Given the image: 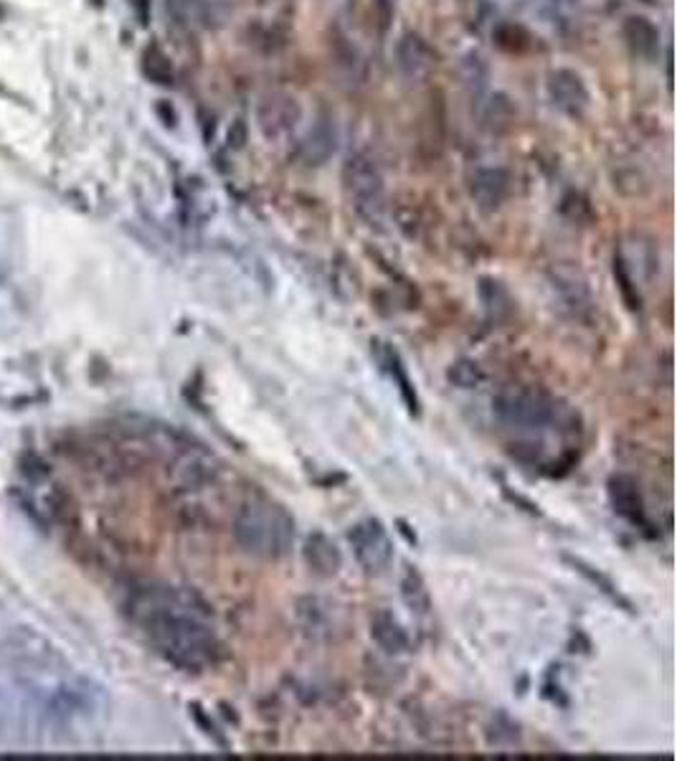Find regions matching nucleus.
Wrapping results in <instances>:
<instances>
[{
    "mask_svg": "<svg viewBox=\"0 0 677 761\" xmlns=\"http://www.w3.org/2000/svg\"><path fill=\"white\" fill-rule=\"evenodd\" d=\"M130 617L152 650L175 667L203 673L221 663L223 642L211 622V609L193 591L145 587L130 599Z\"/></svg>",
    "mask_w": 677,
    "mask_h": 761,
    "instance_id": "1",
    "label": "nucleus"
},
{
    "mask_svg": "<svg viewBox=\"0 0 677 761\" xmlns=\"http://www.w3.org/2000/svg\"><path fill=\"white\" fill-rule=\"evenodd\" d=\"M497 424L515 437V447L545 450V440H566L579 431V414L541 389H505L493 401Z\"/></svg>",
    "mask_w": 677,
    "mask_h": 761,
    "instance_id": "2",
    "label": "nucleus"
},
{
    "mask_svg": "<svg viewBox=\"0 0 677 761\" xmlns=\"http://www.w3.org/2000/svg\"><path fill=\"white\" fill-rule=\"evenodd\" d=\"M295 518L267 495H254L234 518L236 543L254 558L280 561L295 546Z\"/></svg>",
    "mask_w": 677,
    "mask_h": 761,
    "instance_id": "3",
    "label": "nucleus"
},
{
    "mask_svg": "<svg viewBox=\"0 0 677 761\" xmlns=\"http://www.w3.org/2000/svg\"><path fill=\"white\" fill-rule=\"evenodd\" d=\"M343 185L358 216L370 226H381L388 211V196L376 158L368 153H353L343 165Z\"/></svg>",
    "mask_w": 677,
    "mask_h": 761,
    "instance_id": "4",
    "label": "nucleus"
},
{
    "mask_svg": "<svg viewBox=\"0 0 677 761\" xmlns=\"http://www.w3.org/2000/svg\"><path fill=\"white\" fill-rule=\"evenodd\" d=\"M348 540L353 546L356 561L366 574H383L394 561V540L378 518L358 520L348 530Z\"/></svg>",
    "mask_w": 677,
    "mask_h": 761,
    "instance_id": "5",
    "label": "nucleus"
},
{
    "mask_svg": "<svg viewBox=\"0 0 677 761\" xmlns=\"http://www.w3.org/2000/svg\"><path fill=\"white\" fill-rule=\"evenodd\" d=\"M302 117V107L295 97L284 94V92H271L259 102L257 107V124L261 135L267 140L289 135Z\"/></svg>",
    "mask_w": 677,
    "mask_h": 761,
    "instance_id": "6",
    "label": "nucleus"
},
{
    "mask_svg": "<svg viewBox=\"0 0 677 761\" xmlns=\"http://www.w3.org/2000/svg\"><path fill=\"white\" fill-rule=\"evenodd\" d=\"M545 92L555 110H561L568 117H581L589 107L586 82L574 69H554L545 82Z\"/></svg>",
    "mask_w": 677,
    "mask_h": 761,
    "instance_id": "7",
    "label": "nucleus"
},
{
    "mask_svg": "<svg viewBox=\"0 0 677 761\" xmlns=\"http://www.w3.org/2000/svg\"><path fill=\"white\" fill-rule=\"evenodd\" d=\"M469 193L485 211L503 206L510 193V173L505 168H480L469 178Z\"/></svg>",
    "mask_w": 677,
    "mask_h": 761,
    "instance_id": "8",
    "label": "nucleus"
},
{
    "mask_svg": "<svg viewBox=\"0 0 677 761\" xmlns=\"http://www.w3.org/2000/svg\"><path fill=\"white\" fill-rule=\"evenodd\" d=\"M396 59H398V69L404 72V76H408V79H424L434 69L437 54L421 36L404 34L401 41L396 44Z\"/></svg>",
    "mask_w": 677,
    "mask_h": 761,
    "instance_id": "9",
    "label": "nucleus"
},
{
    "mask_svg": "<svg viewBox=\"0 0 677 761\" xmlns=\"http://www.w3.org/2000/svg\"><path fill=\"white\" fill-rule=\"evenodd\" d=\"M609 498H612L616 513L624 520H629L634 529H650V518H647V510H644V503H642V495L634 485V479L624 478V475H616V478L609 479Z\"/></svg>",
    "mask_w": 677,
    "mask_h": 761,
    "instance_id": "10",
    "label": "nucleus"
},
{
    "mask_svg": "<svg viewBox=\"0 0 677 761\" xmlns=\"http://www.w3.org/2000/svg\"><path fill=\"white\" fill-rule=\"evenodd\" d=\"M335 148H338L335 124L330 120H318L308 130V135L302 137V143L297 148V155L308 165H322V163H328V160L333 158Z\"/></svg>",
    "mask_w": 677,
    "mask_h": 761,
    "instance_id": "11",
    "label": "nucleus"
},
{
    "mask_svg": "<svg viewBox=\"0 0 677 761\" xmlns=\"http://www.w3.org/2000/svg\"><path fill=\"white\" fill-rule=\"evenodd\" d=\"M622 36H624L629 51L637 59H644V62L657 59V54H660V31H657V25L650 18L629 15L624 25H622Z\"/></svg>",
    "mask_w": 677,
    "mask_h": 761,
    "instance_id": "12",
    "label": "nucleus"
},
{
    "mask_svg": "<svg viewBox=\"0 0 677 761\" xmlns=\"http://www.w3.org/2000/svg\"><path fill=\"white\" fill-rule=\"evenodd\" d=\"M370 637L373 642L381 647L383 652L388 655H404V652L411 650V637L408 632L404 629V625L396 619L394 614L386 612H376L370 617Z\"/></svg>",
    "mask_w": 677,
    "mask_h": 761,
    "instance_id": "13",
    "label": "nucleus"
},
{
    "mask_svg": "<svg viewBox=\"0 0 677 761\" xmlns=\"http://www.w3.org/2000/svg\"><path fill=\"white\" fill-rule=\"evenodd\" d=\"M376 353H378V363L383 366V371H386V373L391 376V380L398 386V393H401L404 404L408 406V411H411V414H419V393L414 389V380L408 379V371L407 366H404L401 356H398V351L388 343H376Z\"/></svg>",
    "mask_w": 677,
    "mask_h": 761,
    "instance_id": "14",
    "label": "nucleus"
},
{
    "mask_svg": "<svg viewBox=\"0 0 677 761\" xmlns=\"http://www.w3.org/2000/svg\"><path fill=\"white\" fill-rule=\"evenodd\" d=\"M305 561L318 577H335L343 566V556L325 533H312L305 543Z\"/></svg>",
    "mask_w": 677,
    "mask_h": 761,
    "instance_id": "15",
    "label": "nucleus"
},
{
    "mask_svg": "<svg viewBox=\"0 0 677 761\" xmlns=\"http://www.w3.org/2000/svg\"><path fill=\"white\" fill-rule=\"evenodd\" d=\"M401 597H404V604L414 614H424L431 612V594L424 584V577L414 566H407L404 568V577H401Z\"/></svg>",
    "mask_w": 677,
    "mask_h": 761,
    "instance_id": "16",
    "label": "nucleus"
},
{
    "mask_svg": "<svg viewBox=\"0 0 677 761\" xmlns=\"http://www.w3.org/2000/svg\"><path fill=\"white\" fill-rule=\"evenodd\" d=\"M142 74L148 76L150 82H155V84L161 86H171L175 82L171 59L158 46H148L145 54H142Z\"/></svg>",
    "mask_w": 677,
    "mask_h": 761,
    "instance_id": "17",
    "label": "nucleus"
},
{
    "mask_svg": "<svg viewBox=\"0 0 677 761\" xmlns=\"http://www.w3.org/2000/svg\"><path fill=\"white\" fill-rule=\"evenodd\" d=\"M168 13L175 24L185 28H196L206 21L203 0H168Z\"/></svg>",
    "mask_w": 677,
    "mask_h": 761,
    "instance_id": "18",
    "label": "nucleus"
},
{
    "mask_svg": "<svg viewBox=\"0 0 677 761\" xmlns=\"http://www.w3.org/2000/svg\"><path fill=\"white\" fill-rule=\"evenodd\" d=\"M485 127H490L493 133H505L507 127L513 124V107H510V99L505 94H495L487 107H485Z\"/></svg>",
    "mask_w": 677,
    "mask_h": 761,
    "instance_id": "19",
    "label": "nucleus"
},
{
    "mask_svg": "<svg viewBox=\"0 0 677 761\" xmlns=\"http://www.w3.org/2000/svg\"><path fill=\"white\" fill-rule=\"evenodd\" d=\"M571 564H574V568H579L581 574H584V577L589 578V581H594V584H599V587H602V591H603V594H606V597H612L614 602H619V604H622V607H627V609H629V602H627V599H624V597H622V594H619V589H616V587H614V584H612V581H609V578L602 577L599 571H594L592 566H586V564H584V561H579V558H571Z\"/></svg>",
    "mask_w": 677,
    "mask_h": 761,
    "instance_id": "20",
    "label": "nucleus"
},
{
    "mask_svg": "<svg viewBox=\"0 0 677 761\" xmlns=\"http://www.w3.org/2000/svg\"><path fill=\"white\" fill-rule=\"evenodd\" d=\"M449 376H452V380L459 383L462 389H469V386H475V383L482 379L477 363H472V361H459L455 369L449 371Z\"/></svg>",
    "mask_w": 677,
    "mask_h": 761,
    "instance_id": "21",
    "label": "nucleus"
},
{
    "mask_svg": "<svg viewBox=\"0 0 677 761\" xmlns=\"http://www.w3.org/2000/svg\"><path fill=\"white\" fill-rule=\"evenodd\" d=\"M130 5H132V8H135L137 18H140V24H148L150 0H130Z\"/></svg>",
    "mask_w": 677,
    "mask_h": 761,
    "instance_id": "22",
    "label": "nucleus"
}]
</instances>
